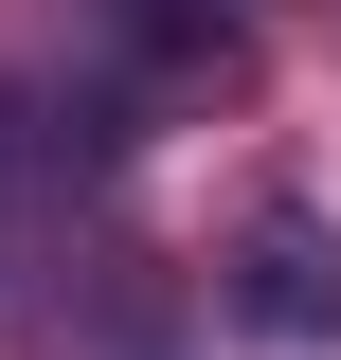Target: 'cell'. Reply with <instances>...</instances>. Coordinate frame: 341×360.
Segmentation results:
<instances>
[{"mask_svg":"<svg viewBox=\"0 0 341 360\" xmlns=\"http://www.w3.org/2000/svg\"><path fill=\"white\" fill-rule=\"evenodd\" d=\"M234 324H252V342H341V217L269 198V217L234 234Z\"/></svg>","mask_w":341,"mask_h":360,"instance_id":"cell-1","label":"cell"},{"mask_svg":"<svg viewBox=\"0 0 341 360\" xmlns=\"http://www.w3.org/2000/svg\"><path fill=\"white\" fill-rule=\"evenodd\" d=\"M0 198H18V144H0Z\"/></svg>","mask_w":341,"mask_h":360,"instance_id":"cell-2","label":"cell"}]
</instances>
